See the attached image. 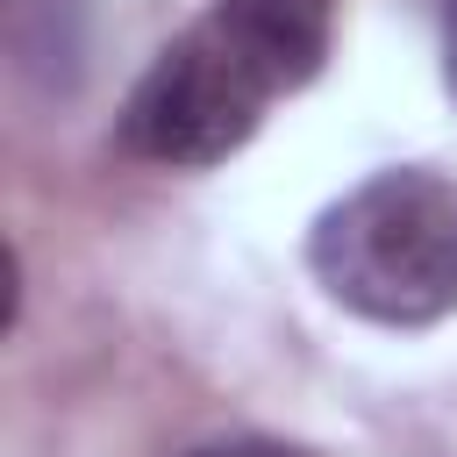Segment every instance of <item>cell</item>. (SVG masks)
Returning <instances> with one entry per match:
<instances>
[{
	"instance_id": "cell-1",
	"label": "cell",
	"mask_w": 457,
	"mask_h": 457,
	"mask_svg": "<svg viewBox=\"0 0 457 457\" xmlns=\"http://www.w3.org/2000/svg\"><path fill=\"white\" fill-rule=\"evenodd\" d=\"M321 293L378 328H428L457 314V186L400 164L321 207L307 236Z\"/></svg>"
},
{
	"instance_id": "cell-2",
	"label": "cell",
	"mask_w": 457,
	"mask_h": 457,
	"mask_svg": "<svg viewBox=\"0 0 457 457\" xmlns=\"http://www.w3.org/2000/svg\"><path fill=\"white\" fill-rule=\"evenodd\" d=\"M278 93H293V86L207 7L129 86V100H121V143L136 157H150V164L207 171V164L236 157L257 136L264 107Z\"/></svg>"
},
{
	"instance_id": "cell-3",
	"label": "cell",
	"mask_w": 457,
	"mask_h": 457,
	"mask_svg": "<svg viewBox=\"0 0 457 457\" xmlns=\"http://www.w3.org/2000/svg\"><path fill=\"white\" fill-rule=\"evenodd\" d=\"M214 14L286 86H307L328 57V36H336V0H214Z\"/></svg>"
},
{
	"instance_id": "cell-4",
	"label": "cell",
	"mask_w": 457,
	"mask_h": 457,
	"mask_svg": "<svg viewBox=\"0 0 457 457\" xmlns=\"http://www.w3.org/2000/svg\"><path fill=\"white\" fill-rule=\"evenodd\" d=\"M186 457H300L293 443H271V436H221V443H200Z\"/></svg>"
},
{
	"instance_id": "cell-5",
	"label": "cell",
	"mask_w": 457,
	"mask_h": 457,
	"mask_svg": "<svg viewBox=\"0 0 457 457\" xmlns=\"http://www.w3.org/2000/svg\"><path fill=\"white\" fill-rule=\"evenodd\" d=\"M443 79H450V100H457V0L443 14Z\"/></svg>"
}]
</instances>
